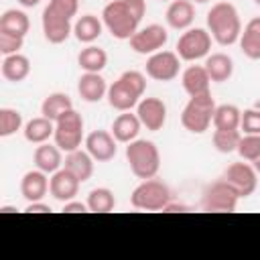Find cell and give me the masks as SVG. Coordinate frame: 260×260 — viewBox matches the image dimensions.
Segmentation results:
<instances>
[{
	"mask_svg": "<svg viewBox=\"0 0 260 260\" xmlns=\"http://www.w3.org/2000/svg\"><path fill=\"white\" fill-rule=\"evenodd\" d=\"M146 12L144 0H112L102 10V22L118 41H130Z\"/></svg>",
	"mask_w": 260,
	"mask_h": 260,
	"instance_id": "obj_1",
	"label": "cell"
},
{
	"mask_svg": "<svg viewBox=\"0 0 260 260\" xmlns=\"http://www.w3.org/2000/svg\"><path fill=\"white\" fill-rule=\"evenodd\" d=\"M207 28H209L211 37L223 47H230L236 41H240L242 22H240V14H238L236 6L230 2L213 4L211 10L207 12Z\"/></svg>",
	"mask_w": 260,
	"mask_h": 260,
	"instance_id": "obj_2",
	"label": "cell"
},
{
	"mask_svg": "<svg viewBox=\"0 0 260 260\" xmlns=\"http://www.w3.org/2000/svg\"><path fill=\"white\" fill-rule=\"evenodd\" d=\"M146 89V77L140 71H124L110 87H108V104L118 112H128L138 106L142 93Z\"/></svg>",
	"mask_w": 260,
	"mask_h": 260,
	"instance_id": "obj_3",
	"label": "cell"
},
{
	"mask_svg": "<svg viewBox=\"0 0 260 260\" xmlns=\"http://www.w3.org/2000/svg\"><path fill=\"white\" fill-rule=\"evenodd\" d=\"M126 160L138 179H152L160 169V152L150 140H132L126 146Z\"/></svg>",
	"mask_w": 260,
	"mask_h": 260,
	"instance_id": "obj_4",
	"label": "cell"
},
{
	"mask_svg": "<svg viewBox=\"0 0 260 260\" xmlns=\"http://www.w3.org/2000/svg\"><path fill=\"white\" fill-rule=\"evenodd\" d=\"M213 112H215V102L211 98V91L193 95V98H189L187 106L183 108L181 124L185 130H189L193 134H203L209 128V124L213 122Z\"/></svg>",
	"mask_w": 260,
	"mask_h": 260,
	"instance_id": "obj_5",
	"label": "cell"
},
{
	"mask_svg": "<svg viewBox=\"0 0 260 260\" xmlns=\"http://www.w3.org/2000/svg\"><path fill=\"white\" fill-rule=\"evenodd\" d=\"M130 203L136 209L144 211H160L171 203V189L160 179H144L130 195Z\"/></svg>",
	"mask_w": 260,
	"mask_h": 260,
	"instance_id": "obj_6",
	"label": "cell"
},
{
	"mask_svg": "<svg viewBox=\"0 0 260 260\" xmlns=\"http://www.w3.org/2000/svg\"><path fill=\"white\" fill-rule=\"evenodd\" d=\"M238 201H240V195L223 177L207 183L201 193V209H205V211L232 213V211H236Z\"/></svg>",
	"mask_w": 260,
	"mask_h": 260,
	"instance_id": "obj_7",
	"label": "cell"
},
{
	"mask_svg": "<svg viewBox=\"0 0 260 260\" xmlns=\"http://www.w3.org/2000/svg\"><path fill=\"white\" fill-rule=\"evenodd\" d=\"M53 138H55V144L61 150H65V152L77 150L81 146V140H83V118H81V114H77L75 110L65 112L55 122Z\"/></svg>",
	"mask_w": 260,
	"mask_h": 260,
	"instance_id": "obj_8",
	"label": "cell"
},
{
	"mask_svg": "<svg viewBox=\"0 0 260 260\" xmlns=\"http://www.w3.org/2000/svg\"><path fill=\"white\" fill-rule=\"evenodd\" d=\"M211 51V35L205 28H187L177 41V55L183 61H197Z\"/></svg>",
	"mask_w": 260,
	"mask_h": 260,
	"instance_id": "obj_9",
	"label": "cell"
},
{
	"mask_svg": "<svg viewBox=\"0 0 260 260\" xmlns=\"http://www.w3.org/2000/svg\"><path fill=\"white\" fill-rule=\"evenodd\" d=\"M169 41V32L160 24H148L144 28H138L130 37V49L138 55H152L160 51Z\"/></svg>",
	"mask_w": 260,
	"mask_h": 260,
	"instance_id": "obj_10",
	"label": "cell"
},
{
	"mask_svg": "<svg viewBox=\"0 0 260 260\" xmlns=\"http://www.w3.org/2000/svg\"><path fill=\"white\" fill-rule=\"evenodd\" d=\"M223 179L236 189L240 199L250 197L256 191V185H258V173L250 162H232L223 171Z\"/></svg>",
	"mask_w": 260,
	"mask_h": 260,
	"instance_id": "obj_11",
	"label": "cell"
},
{
	"mask_svg": "<svg viewBox=\"0 0 260 260\" xmlns=\"http://www.w3.org/2000/svg\"><path fill=\"white\" fill-rule=\"evenodd\" d=\"M181 57L173 51H156L146 59V75L154 81H171L179 75Z\"/></svg>",
	"mask_w": 260,
	"mask_h": 260,
	"instance_id": "obj_12",
	"label": "cell"
},
{
	"mask_svg": "<svg viewBox=\"0 0 260 260\" xmlns=\"http://www.w3.org/2000/svg\"><path fill=\"white\" fill-rule=\"evenodd\" d=\"M136 116L146 130L158 132L167 122V106L158 98H144L136 106Z\"/></svg>",
	"mask_w": 260,
	"mask_h": 260,
	"instance_id": "obj_13",
	"label": "cell"
},
{
	"mask_svg": "<svg viewBox=\"0 0 260 260\" xmlns=\"http://www.w3.org/2000/svg\"><path fill=\"white\" fill-rule=\"evenodd\" d=\"M71 18H65L63 14L55 12L53 8H45L43 10V32H45V39L53 45H61L69 39L71 35Z\"/></svg>",
	"mask_w": 260,
	"mask_h": 260,
	"instance_id": "obj_14",
	"label": "cell"
},
{
	"mask_svg": "<svg viewBox=\"0 0 260 260\" xmlns=\"http://www.w3.org/2000/svg\"><path fill=\"white\" fill-rule=\"evenodd\" d=\"M116 138L112 132L106 130H93L85 138V148L98 162H108L116 156Z\"/></svg>",
	"mask_w": 260,
	"mask_h": 260,
	"instance_id": "obj_15",
	"label": "cell"
},
{
	"mask_svg": "<svg viewBox=\"0 0 260 260\" xmlns=\"http://www.w3.org/2000/svg\"><path fill=\"white\" fill-rule=\"evenodd\" d=\"M79 185H81V181L77 177H73L67 169H59L49 179V193L53 195V199L67 203L77 195Z\"/></svg>",
	"mask_w": 260,
	"mask_h": 260,
	"instance_id": "obj_16",
	"label": "cell"
},
{
	"mask_svg": "<svg viewBox=\"0 0 260 260\" xmlns=\"http://www.w3.org/2000/svg\"><path fill=\"white\" fill-rule=\"evenodd\" d=\"M47 191H49V179H47V173H43L41 169L28 171L20 179V195L28 203L30 201H43Z\"/></svg>",
	"mask_w": 260,
	"mask_h": 260,
	"instance_id": "obj_17",
	"label": "cell"
},
{
	"mask_svg": "<svg viewBox=\"0 0 260 260\" xmlns=\"http://www.w3.org/2000/svg\"><path fill=\"white\" fill-rule=\"evenodd\" d=\"M167 24L175 30H187L195 20V8L191 0H173L167 8Z\"/></svg>",
	"mask_w": 260,
	"mask_h": 260,
	"instance_id": "obj_18",
	"label": "cell"
},
{
	"mask_svg": "<svg viewBox=\"0 0 260 260\" xmlns=\"http://www.w3.org/2000/svg\"><path fill=\"white\" fill-rule=\"evenodd\" d=\"M181 83H183V89L189 93V98H193V95L207 93L211 79H209V73L203 65H191L183 71Z\"/></svg>",
	"mask_w": 260,
	"mask_h": 260,
	"instance_id": "obj_19",
	"label": "cell"
},
{
	"mask_svg": "<svg viewBox=\"0 0 260 260\" xmlns=\"http://www.w3.org/2000/svg\"><path fill=\"white\" fill-rule=\"evenodd\" d=\"M63 169H67L73 177H77L83 183V181H87L93 175V156L87 150H81V148L71 150L65 156Z\"/></svg>",
	"mask_w": 260,
	"mask_h": 260,
	"instance_id": "obj_20",
	"label": "cell"
},
{
	"mask_svg": "<svg viewBox=\"0 0 260 260\" xmlns=\"http://www.w3.org/2000/svg\"><path fill=\"white\" fill-rule=\"evenodd\" d=\"M77 91L81 95L83 102H100L104 95H108V85H106V79L100 75V73H83L79 77V83H77Z\"/></svg>",
	"mask_w": 260,
	"mask_h": 260,
	"instance_id": "obj_21",
	"label": "cell"
},
{
	"mask_svg": "<svg viewBox=\"0 0 260 260\" xmlns=\"http://www.w3.org/2000/svg\"><path fill=\"white\" fill-rule=\"evenodd\" d=\"M140 126H142L140 118L136 114H130V110H128V112H122L112 122V134H114V138L118 142H126L128 144L132 140H136V136L140 132Z\"/></svg>",
	"mask_w": 260,
	"mask_h": 260,
	"instance_id": "obj_22",
	"label": "cell"
},
{
	"mask_svg": "<svg viewBox=\"0 0 260 260\" xmlns=\"http://www.w3.org/2000/svg\"><path fill=\"white\" fill-rule=\"evenodd\" d=\"M32 158H35V165H37V169H41L43 173H55V171H59L61 169V165H63V158H61V148L57 146V144H47V142H43V144H39L37 148H35V154H32Z\"/></svg>",
	"mask_w": 260,
	"mask_h": 260,
	"instance_id": "obj_23",
	"label": "cell"
},
{
	"mask_svg": "<svg viewBox=\"0 0 260 260\" xmlns=\"http://www.w3.org/2000/svg\"><path fill=\"white\" fill-rule=\"evenodd\" d=\"M240 49L248 59L252 61L260 59V16H254L244 26L240 35Z\"/></svg>",
	"mask_w": 260,
	"mask_h": 260,
	"instance_id": "obj_24",
	"label": "cell"
},
{
	"mask_svg": "<svg viewBox=\"0 0 260 260\" xmlns=\"http://www.w3.org/2000/svg\"><path fill=\"white\" fill-rule=\"evenodd\" d=\"M203 67L207 69L209 79L215 81V83L228 81L232 77V73H234V61L225 53H211V55H207Z\"/></svg>",
	"mask_w": 260,
	"mask_h": 260,
	"instance_id": "obj_25",
	"label": "cell"
},
{
	"mask_svg": "<svg viewBox=\"0 0 260 260\" xmlns=\"http://www.w3.org/2000/svg\"><path fill=\"white\" fill-rule=\"evenodd\" d=\"M28 73H30L28 57H24L20 53H12V55L4 57V61H2V75H4V79L12 81V83H18V81L26 79Z\"/></svg>",
	"mask_w": 260,
	"mask_h": 260,
	"instance_id": "obj_26",
	"label": "cell"
},
{
	"mask_svg": "<svg viewBox=\"0 0 260 260\" xmlns=\"http://www.w3.org/2000/svg\"><path fill=\"white\" fill-rule=\"evenodd\" d=\"M69 110H73V104H71V98L67 95V93H63V91H53V93H49L45 100H43V104H41V114L45 116V118H49V120H53V122H57L65 112H69Z\"/></svg>",
	"mask_w": 260,
	"mask_h": 260,
	"instance_id": "obj_27",
	"label": "cell"
},
{
	"mask_svg": "<svg viewBox=\"0 0 260 260\" xmlns=\"http://www.w3.org/2000/svg\"><path fill=\"white\" fill-rule=\"evenodd\" d=\"M24 138L32 144H43L47 142L53 134H55V122L45 118V116H39V118H32L24 124Z\"/></svg>",
	"mask_w": 260,
	"mask_h": 260,
	"instance_id": "obj_28",
	"label": "cell"
},
{
	"mask_svg": "<svg viewBox=\"0 0 260 260\" xmlns=\"http://www.w3.org/2000/svg\"><path fill=\"white\" fill-rule=\"evenodd\" d=\"M30 28L28 16L22 10L10 8L0 16V32H8V35H16V37H26Z\"/></svg>",
	"mask_w": 260,
	"mask_h": 260,
	"instance_id": "obj_29",
	"label": "cell"
},
{
	"mask_svg": "<svg viewBox=\"0 0 260 260\" xmlns=\"http://www.w3.org/2000/svg\"><path fill=\"white\" fill-rule=\"evenodd\" d=\"M102 30H104V22L98 18V16H93V14H83V16H79V20L75 22V26H73V32H75V39L79 41V43H93L100 35H102Z\"/></svg>",
	"mask_w": 260,
	"mask_h": 260,
	"instance_id": "obj_30",
	"label": "cell"
},
{
	"mask_svg": "<svg viewBox=\"0 0 260 260\" xmlns=\"http://www.w3.org/2000/svg\"><path fill=\"white\" fill-rule=\"evenodd\" d=\"M77 63H79V67H81L83 71H87V73H100V71L106 67V63H108V55H106V51H104L102 47L87 45L85 49L79 51Z\"/></svg>",
	"mask_w": 260,
	"mask_h": 260,
	"instance_id": "obj_31",
	"label": "cell"
},
{
	"mask_svg": "<svg viewBox=\"0 0 260 260\" xmlns=\"http://www.w3.org/2000/svg\"><path fill=\"white\" fill-rule=\"evenodd\" d=\"M242 122V112L238 106L234 104H221L215 106L213 112V126L221 128V130H238Z\"/></svg>",
	"mask_w": 260,
	"mask_h": 260,
	"instance_id": "obj_32",
	"label": "cell"
},
{
	"mask_svg": "<svg viewBox=\"0 0 260 260\" xmlns=\"http://www.w3.org/2000/svg\"><path fill=\"white\" fill-rule=\"evenodd\" d=\"M87 207L89 211L93 213H110L114 207H116V197L110 189L106 187H98V189H91L89 195H87Z\"/></svg>",
	"mask_w": 260,
	"mask_h": 260,
	"instance_id": "obj_33",
	"label": "cell"
},
{
	"mask_svg": "<svg viewBox=\"0 0 260 260\" xmlns=\"http://www.w3.org/2000/svg\"><path fill=\"white\" fill-rule=\"evenodd\" d=\"M240 140H242L240 130H221V128H215V132H213V146H215L217 152H223V154L236 152Z\"/></svg>",
	"mask_w": 260,
	"mask_h": 260,
	"instance_id": "obj_34",
	"label": "cell"
},
{
	"mask_svg": "<svg viewBox=\"0 0 260 260\" xmlns=\"http://www.w3.org/2000/svg\"><path fill=\"white\" fill-rule=\"evenodd\" d=\"M22 128V114L14 108H0V136H12Z\"/></svg>",
	"mask_w": 260,
	"mask_h": 260,
	"instance_id": "obj_35",
	"label": "cell"
},
{
	"mask_svg": "<svg viewBox=\"0 0 260 260\" xmlns=\"http://www.w3.org/2000/svg\"><path fill=\"white\" fill-rule=\"evenodd\" d=\"M238 152L244 160L254 162L260 156V134H246L238 144Z\"/></svg>",
	"mask_w": 260,
	"mask_h": 260,
	"instance_id": "obj_36",
	"label": "cell"
},
{
	"mask_svg": "<svg viewBox=\"0 0 260 260\" xmlns=\"http://www.w3.org/2000/svg\"><path fill=\"white\" fill-rule=\"evenodd\" d=\"M240 128L244 134H260V110H244Z\"/></svg>",
	"mask_w": 260,
	"mask_h": 260,
	"instance_id": "obj_37",
	"label": "cell"
},
{
	"mask_svg": "<svg viewBox=\"0 0 260 260\" xmlns=\"http://www.w3.org/2000/svg\"><path fill=\"white\" fill-rule=\"evenodd\" d=\"M22 43H24V37L0 32V53H2L4 57H6V55H12V53H18V51L22 49Z\"/></svg>",
	"mask_w": 260,
	"mask_h": 260,
	"instance_id": "obj_38",
	"label": "cell"
},
{
	"mask_svg": "<svg viewBox=\"0 0 260 260\" xmlns=\"http://www.w3.org/2000/svg\"><path fill=\"white\" fill-rule=\"evenodd\" d=\"M47 6L53 8L55 12L63 14L65 18H73L77 14V0H51Z\"/></svg>",
	"mask_w": 260,
	"mask_h": 260,
	"instance_id": "obj_39",
	"label": "cell"
},
{
	"mask_svg": "<svg viewBox=\"0 0 260 260\" xmlns=\"http://www.w3.org/2000/svg\"><path fill=\"white\" fill-rule=\"evenodd\" d=\"M63 211L65 213H87L89 211V207H87V203H81V201H67V203H63Z\"/></svg>",
	"mask_w": 260,
	"mask_h": 260,
	"instance_id": "obj_40",
	"label": "cell"
},
{
	"mask_svg": "<svg viewBox=\"0 0 260 260\" xmlns=\"http://www.w3.org/2000/svg\"><path fill=\"white\" fill-rule=\"evenodd\" d=\"M24 211H26V213H51L53 209H51L47 203H43V201H30Z\"/></svg>",
	"mask_w": 260,
	"mask_h": 260,
	"instance_id": "obj_41",
	"label": "cell"
},
{
	"mask_svg": "<svg viewBox=\"0 0 260 260\" xmlns=\"http://www.w3.org/2000/svg\"><path fill=\"white\" fill-rule=\"evenodd\" d=\"M185 209H187V207H185V205H181V203H169L162 211H185Z\"/></svg>",
	"mask_w": 260,
	"mask_h": 260,
	"instance_id": "obj_42",
	"label": "cell"
},
{
	"mask_svg": "<svg viewBox=\"0 0 260 260\" xmlns=\"http://www.w3.org/2000/svg\"><path fill=\"white\" fill-rule=\"evenodd\" d=\"M41 0H18V4H22V6H26V8H32V6H37Z\"/></svg>",
	"mask_w": 260,
	"mask_h": 260,
	"instance_id": "obj_43",
	"label": "cell"
},
{
	"mask_svg": "<svg viewBox=\"0 0 260 260\" xmlns=\"http://www.w3.org/2000/svg\"><path fill=\"white\" fill-rule=\"evenodd\" d=\"M16 207H0V213H14Z\"/></svg>",
	"mask_w": 260,
	"mask_h": 260,
	"instance_id": "obj_44",
	"label": "cell"
},
{
	"mask_svg": "<svg viewBox=\"0 0 260 260\" xmlns=\"http://www.w3.org/2000/svg\"><path fill=\"white\" fill-rule=\"evenodd\" d=\"M250 165H252V167L256 169V173H260V156H258V158H256L254 162H250Z\"/></svg>",
	"mask_w": 260,
	"mask_h": 260,
	"instance_id": "obj_45",
	"label": "cell"
},
{
	"mask_svg": "<svg viewBox=\"0 0 260 260\" xmlns=\"http://www.w3.org/2000/svg\"><path fill=\"white\" fill-rule=\"evenodd\" d=\"M195 2H199V4H203V2H209V0H195Z\"/></svg>",
	"mask_w": 260,
	"mask_h": 260,
	"instance_id": "obj_46",
	"label": "cell"
},
{
	"mask_svg": "<svg viewBox=\"0 0 260 260\" xmlns=\"http://www.w3.org/2000/svg\"><path fill=\"white\" fill-rule=\"evenodd\" d=\"M254 2H256V4H258V6H260V0H254Z\"/></svg>",
	"mask_w": 260,
	"mask_h": 260,
	"instance_id": "obj_47",
	"label": "cell"
}]
</instances>
